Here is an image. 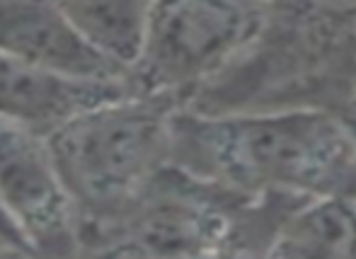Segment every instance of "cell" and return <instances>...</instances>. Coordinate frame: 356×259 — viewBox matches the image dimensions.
I'll return each instance as SVG.
<instances>
[{
  "instance_id": "cell-1",
  "label": "cell",
  "mask_w": 356,
  "mask_h": 259,
  "mask_svg": "<svg viewBox=\"0 0 356 259\" xmlns=\"http://www.w3.org/2000/svg\"><path fill=\"white\" fill-rule=\"evenodd\" d=\"M170 162L245 194L354 197L356 141L344 119L325 109L172 117Z\"/></svg>"
},
{
  "instance_id": "cell-2",
  "label": "cell",
  "mask_w": 356,
  "mask_h": 259,
  "mask_svg": "<svg viewBox=\"0 0 356 259\" xmlns=\"http://www.w3.org/2000/svg\"><path fill=\"white\" fill-rule=\"evenodd\" d=\"M202 114L356 109V0H262L250 47L194 92Z\"/></svg>"
},
{
  "instance_id": "cell-3",
  "label": "cell",
  "mask_w": 356,
  "mask_h": 259,
  "mask_svg": "<svg viewBox=\"0 0 356 259\" xmlns=\"http://www.w3.org/2000/svg\"><path fill=\"white\" fill-rule=\"evenodd\" d=\"M303 201L293 194H245L168 162L127 211L83 237L80 255L269 257Z\"/></svg>"
},
{
  "instance_id": "cell-4",
  "label": "cell",
  "mask_w": 356,
  "mask_h": 259,
  "mask_svg": "<svg viewBox=\"0 0 356 259\" xmlns=\"http://www.w3.org/2000/svg\"><path fill=\"white\" fill-rule=\"evenodd\" d=\"M175 99L124 94L75 114L49 133V146L71 194L80 242L124 213L170 162Z\"/></svg>"
},
{
  "instance_id": "cell-5",
  "label": "cell",
  "mask_w": 356,
  "mask_h": 259,
  "mask_svg": "<svg viewBox=\"0 0 356 259\" xmlns=\"http://www.w3.org/2000/svg\"><path fill=\"white\" fill-rule=\"evenodd\" d=\"M259 24L262 0H153L129 81L138 94L187 107L250 47Z\"/></svg>"
},
{
  "instance_id": "cell-6",
  "label": "cell",
  "mask_w": 356,
  "mask_h": 259,
  "mask_svg": "<svg viewBox=\"0 0 356 259\" xmlns=\"http://www.w3.org/2000/svg\"><path fill=\"white\" fill-rule=\"evenodd\" d=\"M0 206L32 255H80V223L49 136L0 119Z\"/></svg>"
},
{
  "instance_id": "cell-7",
  "label": "cell",
  "mask_w": 356,
  "mask_h": 259,
  "mask_svg": "<svg viewBox=\"0 0 356 259\" xmlns=\"http://www.w3.org/2000/svg\"><path fill=\"white\" fill-rule=\"evenodd\" d=\"M0 53L71 78H129V68L97 51L56 0H0Z\"/></svg>"
},
{
  "instance_id": "cell-8",
  "label": "cell",
  "mask_w": 356,
  "mask_h": 259,
  "mask_svg": "<svg viewBox=\"0 0 356 259\" xmlns=\"http://www.w3.org/2000/svg\"><path fill=\"white\" fill-rule=\"evenodd\" d=\"M136 92L129 78L88 81L0 53V119L49 136L75 114Z\"/></svg>"
},
{
  "instance_id": "cell-9",
  "label": "cell",
  "mask_w": 356,
  "mask_h": 259,
  "mask_svg": "<svg viewBox=\"0 0 356 259\" xmlns=\"http://www.w3.org/2000/svg\"><path fill=\"white\" fill-rule=\"evenodd\" d=\"M269 257H356V199H305L282 226Z\"/></svg>"
},
{
  "instance_id": "cell-10",
  "label": "cell",
  "mask_w": 356,
  "mask_h": 259,
  "mask_svg": "<svg viewBox=\"0 0 356 259\" xmlns=\"http://www.w3.org/2000/svg\"><path fill=\"white\" fill-rule=\"evenodd\" d=\"M56 5L97 51L131 68L153 0H56Z\"/></svg>"
},
{
  "instance_id": "cell-11",
  "label": "cell",
  "mask_w": 356,
  "mask_h": 259,
  "mask_svg": "<svg viewBox=\"0 0 356 259\" xmlns=\"http://www.w3.org/2000/svg\"><path fill=\"white\" fill-rule=\"evenodd\" d=\"M0 240H3L15 255H32V250H29L27 242H24L22 233H19L17 226L10 221V216L5 213L3 206H0Z\"/></svg>"
},
{
  "instance_id": "cell-12",
  "label": "cell",
  "mask_w": 356,
  "mask_h": 259,
  "mask_svg": "<svg viewBox=\"0 0 356 259\" xmlns=\"http://www.w3.org/2000/svg\"><path fill=\"white\" fill-rule=\"evenodd\" d=\"M344 124L349 126V131H352V136H354V141H356V109L354 112H349V114H344Z\"/></svg>"
},
{
  "instance_id": "cell-13",
  "label": "cell",
  "mask_w": 356,
  "mask_h": 259,
  "mask_svg": "<svg viewBox=\"0 0 356 259\" xmlns=\"http://www.w3.org/2000/svg\"><path fill=\"white\" fill-rule=\"evenodd\" d=\"M0 252H5V255H15V252H13V250H10V247H8V245H5V242H3V240H0Z\"/></svg>"
}]
</instances>
